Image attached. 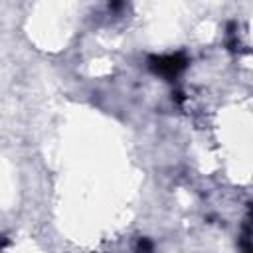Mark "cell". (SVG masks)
Here are the masks:
<instances>
[{
    "instance_id": "cell-1",
    "label": "cell",
    "mask_w": 253,
    "mask_h": 253,
    "mask_svg": "<svg viewBox=\"0 0 253 253\" xmlns=\"http://www.w3.org/2000/svg\"><path fill=\"white\" fill-rule=\"evenodd\" d=\"M186 59L182 55H164V57H150V67L156 73H162L166 77L176 75L180 69H184Z\"/></svg>"
}]
</instances>
